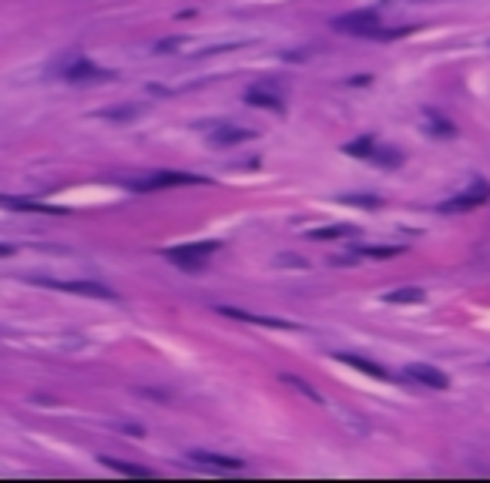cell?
Here are the masks:
<instances>
[{"label":"cell","instance_id":"cell-1","mask_svg":"<svg viewBox=\"0 0 490 483\" xmlns=\"http://www.w3.org/2000/svg\"><path fill=\"white\" fill-rule=\"evenodd\" d=\"M333 30L339 34H353V38H366V40H393V38H406L410 27H397V30H387L380 24L376 11H353V13H343L333 21Z\"/></svg>","mask_w":490,"mask_h":483},{"label":"cell","instance_id":"cell-2","mask_svg":"<svg viewBox=\"0 0 490 483\" xmlns=\"http://www.w3.org/2000/svg\"><path fill=\"white\" fill-rule=\"evenodd\" d=\"M219 242H192V245H178V249H168L165 258H171L175 266H181L185 272H198L205 268V258L215 255Z\"/></svg>","mask_w":490,"mask_h":483},{"label":"cell","instance_id":"cell-3","mask_svg":"<svg viewBox=\"0 0 490 483\" xmlns=\"http://www.w3.org/2000/svg\"><path fill=\"white\" fill-rule=\"evenodd\" d=\"M181 185H205V178L185 175V171H155V175H148V178L128 181L131 191H165V188H181Z\"/></svg>","mask_w":490,"mask_h":483},{"label":"cell","instance_id":"cell-4","mask_svg":"<svg viewBox=\"0 0 490 483\" xmlns=\"http://www.w3.org/2000/svg\"><path fill=\"white\" fill-rule=\"evenodd\" d=\"M490 198V188L484 185V181H477L474 188L460 191V195H453V198H447L443 205H437L440 215H460V212H470V208H477V205H484Z\"/></svg>","mask_w":490,"mask_h":483},{"label":"cell","instance_id":"cell-5","mask_svg":"<svg viewBox=\"0 0 490 483\" xmlns=\"http://www.w3.org/2000/svg\"><path fill=\"white\" fill-rule=\"evenodd\" d=\"M57 74L64 77V81H71V84H88V81H104V77H111V71L91 64L88 57H71L67 64L57 67Z\"/></svg>","mask_w":490,"mask_h":483},{"label":"cell","instance_id":"cell-6","mask_svg":"<svg viewBox=\"0 0 490 483\" xmlns=\"http://www.w3.org/2000/svg\"><path fill=\"white\" fill-rule=\"evenodd\" d=\"M40 285H51L61 292H78V295H91V299H118L108 285L101 282H57V279H40Z\"/></svg>","mask_w":490,"mask_h":483},{"label":"cell","instance_id":"cell-7","mask_svg":"<svg viewBox=\"0 0 490 483\" xmlns=\"http://www.w3.org/2000/svg\"><path fill=\"white\" fill-rule=\"evenodd\" d=\"M245 101L252 104V108H262V111H283V108H285L283 94H279V91H272V88H266V84H256V88L245 91Z\"/></svg>","mask_w":490,"mask_h":483},{"label":"cell","instance_id":"cell-8","mask_svg":"<svg viewBox=\"0 0 490 483\" xmlns=\"http://www.w3.org/2000/svg\"><path fill=\"white\" fill-rule=\"evenodd\" d=\"M406 376L416 382H423V386H430V390H447V386H450L447 373H440V369H433V366H423V363L406 366Z\"/></svg>","mask_w":490,"mask_h":483},{"label":"cell","instance_id":"cell-9","mask_svg":"<svg viewBox=\"0 0 490 483\" xmlns=\"http://www.w3.org/2000/svg\"><path fill=\"white\" fill-rule=\"evenodd\" d=\"M222 316L239 319V322H252V326H269V329H292V322H283V319H269V316H252V312H242V309H232V305H219Z\"/></svg>","mask_w":490,"mask_h":483},{"label":"cell","instance_id":"cell-10","mask_svg":"<svg viewBox=\"0 0 490 483\" xmlns=\"http://www.w3.org/2000/svg\"><path fill=\"white\" fill-rule=\"evenodd\" d=\"M192 463H198V467H215V470H239V467H242V460L215 457V453H202V450H195L192 453Z\"/></svg>","mask_w":490,"mask_h":483},{"label":"cell","instance_id":"cell-11","mask_svg":"<svg viewBox=\"0 0 490 483\" xmlns=\"http://www.w3.org/2000/svg\"><path fill=\"white\" fill-rule=\"evenodd\" d=\"M339 359L346 363V366L353 369H360V373H370L373 380H389V373L383 366H376L373 359H363V356H353V353H339Z\"/></svg>","mask_w":490,"mask_h":483},{"label":"cell","instance_id":"cell-12","mask_svg":"<svg viewBox=\"0 0 490 483\" xmlns=\"http://www.w3.org/2000/svg\"><path fill=\"white\" fill-rule=\"evenodd\" d=\"M245 138H256V131H245V127H219L212 135V144H239Z\"/></svg>","mask_w":490,"mask_h":483},{"label":"cell","instance_id":"cell-13","mask_svg":"<svg viewBox=\"0 0 490 483\" xmlns=\"http://www.w3.org/2000/svg\"><path fill=\"white\" fill-rule=\"evenodd\" d=\"M349 235H356L353 225H326V229H312L309 239H319V242H336V239H349Z\"/></svg>","mask_w":490,"mask_h":483},{"label":"cell","instance_id":"cell-14","mask_svg":"<svg viewBox=\"0 0 490 483\" xmlns=\"http://www.w3.org/2000/svg\"><path fill=\"white\" fill-rule=\"evenodd\" d=\"M104 463H108L111 470H118V473H131V477H152V470L135 467V463H121V460H111V457H104Z\"/></svg>","mask_w":490,"mask_h":483},{"label":"cell","instance_id":"cell-15","mask_svg":"<svg viewBox=\"0 0 490 483\" xmlns=\"http://www.w3.org/2000/svg\"><path fill=\"white\" fill-rule=\"evenodd\" d=\"M426 121H430V135H447V138L453 135V125L443 121V118H437V111H426Z\"/></svg>","mask_w":490,"mask_h":483},{"label":"cell","instance_id":"cell-16","mask_svg":"<svg viewBox=\"0 0 490 483\" xmlns=\"http://www.w3.org/2000/svg\"><path fill=\"white\" fill-rule=\"evenodd\" d=\"M383 299H387V302H420L423 292H420V289H397V292L383 295Z\"/></svg>","mask_w":490,"mask_h":483},{"label":"cell","instance_id":"cell-17","mask_svg":"<svg viewBox=\"0 0 490 483\" xmlns=\"http://www.w3.org/2000/svg\"><path fill=\"white\" fill-rule=\"evenodd\" d=\"M346 154H360V158H370L373 154V138H360V141H349Z\"/></svg>","mask_w":490,"mask_h":483},{"label":"cell","instance_id":"cell-18","mask_svg":"<svg viewBox=\"0 0 490 483\" xmlns=\"http://www.w3.org/2000/svg\"><path fill=\"white\" fill-rule=\"evenodd\" d=\"M0 255H13V245H0Z\"/></svg>","mask_w":490,"mask_h":483}]
</instances>
